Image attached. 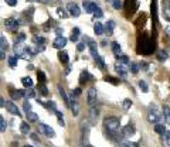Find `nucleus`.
I'll return each mask as SVG.
<instances>
[{"label": "nucleus", "instance_id": "f257e3e1", "mask_svg": "<svg viewBox=\"0 0 170 147\" xmlns=\"http://www.w3.org/2000/svg\"><path fill=\"white\" fill-rule=\"evenodd\" d=\"M104 126L108 132V136L113 139V140H118L121 137H124V134H119V129H121V122L118 117L115 116H109L104 120Z\"/></svg>", "mask_w": 170, "mask_h": 147}, {"label": "nucleus", "instance_id": "f03ea898", "mask_svg": "<svg viewBox=\"0 0 170 147\" xmlns=\"http://www.w3.org/2000/svg\"><path fill=\"white\" fill-rule=\"evenodd\" d=\"M13 50H14V54H16L17 57L23 58V59H28L31 55H34V54H33L34 51H31L30 48L24 47V45H23V41H16Z\"/></svg>", "mask_w": 170, "mask_h": 147}, {"label": "nucleus", "instance_id": "7ed1b4c3", "mask_svg": "<svg viewBox=\"0 0 170 147\" xmlns=\"http://www.w3.org/2000/svg\"><path fill=\"white\" fill-rule=\"evenodd\" d=\"M162 119V116L159 113V110L155 105H152L150 109H149V113H147V120L150 122V123H157V122Z\"/></svg>", "mask_w": 170, "mask_h": 147}, {"label": "nucleus", "instance_id": "20e7f679", "mask_svg": "<svg viewBox=\"0 0 170 147\" xmlns=\"http://www.w3.org/2000/svg\"><path fill=\"white\" fill-rule=\"evenodd\" d=\"M4 27L9 31H16L19 28V21L14 19H6L4 20Z\"/></svg>", "mask_w": 170, "mask_h": 147}, {"label": "nucleus", "instance_id": "39448f33", "mask_svg": "<svg viewBox=\"0 0 170 147\" xmlns=\"http://www.w3.org/2000/svg\"><path fill=\"white\" fill-rule=\"evenodd\" d=\"M39 130L41 132V133H44L47 136V137H54V130H52L50 126H47V125H44V123H40L39 126Z\"/></svg>", "mask_w": 170, "mask_h": 147}, {"label": "nucleus", "instance_id": "423d86ee", "mask_svg": "<svg viewBox=\"0 0 170 147\" xmlns=\"http://www.w3.org/2000/svg\"><path fill=\"white\" fill-rule=\"evenodd\" d=\"M82 6H84L86 13H95V10L98 9V6H97L95 3L89 1V0H84V1H82Z\"/></svg>", "mask_w": 170, "mask_h": 147}, {"label": "nucleus", "instance_id": "0eeeda50", "mask_svg": "<svg viewBox=\"0 0 170 147\" xmlns=\"http://www.w3.org/2000/svg\"><path fill=\"white\" fill-rule=\"evenodd\" d=\"M67 9H68V13L74 16V17H78L79 14H81V10H79V7L75 4V3H68L67 4Z\"/></svg>", "mask_w": 170, "mask_h": 147}, {"label": "nucleus", "instance_id": "6e6552de", "mask_svg": "<svg viewBox=\"0 0 170 147\" xmlns=\"http://www.w3.org/2000/svg\"><path fill=\"white\" fill-rule=\"evenodd\" d=\"M162 12H163V17L167 21H170V0H163V9H162Z\"/></svg>", "mask_w": 170, "mask_h": 147}, {"label": "nucleus", "instance_id": "1a4fd4ad", "mask_svg": "<svg viewBox=\"0 0 170 147\" xmlns=\"http://www.w3.org/2000/svg\"><path fill=\"white\" fill-rule=\"evenodd\" d=\"M6 109L12 113V115H16V116H21V113H20L19 108L14 105L13 102H6Z\"/></svg>", "mask_w": 170, "mask_h": 147}, {"label": "nucleus", "instance_id": "9d476101", "mask_svg": "<svg viewBox=\"0 0 170 147\" xmlns=\"http://www.w3.org/2000/svg\"><path fill=\"white\" fill-rule=\"evenodd\" d=\"M122 134L124 137H131L135 134V126L133 125H126L124 129H122Z\"/></svg>", "mask_w": 170, "mask_h": 147}, {"label": "nucleus", "instance_id": "9b49d317", "mask_svg": "<svg viewBox=\"0 0 170 147\" xmlns=\"http://www.w3.org/2000/svg\"><path fill=\"white\" fill-rule=\"evenodd\" d=\"M65 44H67V38H65V37H57V38L54 40V43H52L54 48H64Z\"/></svg>", "mask_w": 170, "mask_h": 147}, {"label": "nucleus", "instance_id": "f8f14e48", "mask_svg": "<svg viewBox=\"0 0 170 147\" xmlns=\"http://www.w3.org/2000/svg\"><path fill=\"white\" fill-rule=\"evenodd\" d=\"M95 101H97V89L95 88H89L88 89V103L94 105Z\"/></svg>", "mask_w": 170, "mask_h": 147}, {"label": "nucleus", "instance_id": "ddd939ff", "mask_svg": "<svg viewBox=\"0 0 170 147\" xmlns=\"http://www.w3.org/2000/svg\"><path fill=\"white\" fill-rule=\"evenodd\" d=\"M115 70H116V72L119 74V77L125 78L126 75H128V70H126V67H125V64H118L116 67H115Z\"/></svg>", "mask_w": 170, "mask_h": 147}, {"label": "nucleus", "instance_id": "4468645a", "mask_svg": "<svg viewBox=\"0 0 170 147\" xmlns=\"http://www.w3.org/2000/svg\"><path fill=\"white\" fill-rule=\"evenodd\" d=\"M70 108H71L74 116L78 115V103L74 101V95H71V98H70Z\"/></svg>", "mask_w": 170, "mask_h": 147}, {"label": "nucleus", "instance_id": "2eb2a0df", "mask_svg": "<svg viewBox=\"0 0 170 147\" xmlns=\"http://www.w3.org/2000/svg\"><path fill=\"white\" fill-rule=\"evenodd\" d=\"M113 28H115V21H113V20H108L106 24H105V30H106V33H108V34H112Z\"/></svg>", "mask_w": 170, "mask_h": 147}, {"label": "nucleus", "instance_id": "dca6fc26", "mask_svg": "<svg viewBox=\"0 0 170 147\" xmlns=\"http://www.w3.org/2000/svg\"><path fill=\"white\" fill-rule=\"evenodd\" d=\"M94 31H95V34H97V35H101V34L104 33V26H102L99 21H97V23L94 24Z\"/></svg>", "mask_w": 170, "mask_h": 147}, {"label": "nucleus", "instance_id": "f3484780", "mask_svg": "<svg viewBox=\"0 0 170 147\" xmlns=\"http://www.w3.org/2000/svg\"><path fill=\"white\" fill-rule=\"evenodd\" d=\"M98 109L97 108H92L91 112H89V119H91V123H95L97 122V117H98Z\"/></svg>", "mask_w": 170, "mask_h": 147}, {"label": "nucleus", "instance_id": "a211bd4d", "mask_svg": "<svg viewBox=\"0 0 170 147\" xmlns=\"http://www.w3.org/2000/svg\"><path fill=\"white\" fill-rule=\"evenodd\" d=\"M58 92H60V95L62 96V99H64V102H65V105H68V106H70V98L67 96L65 91H64V88H62V86H58Z\"/></svg>", "mask_w": 170, "mask_h": 147}, {"label": "nucleus", "instance_id": "6ab92c4d", "mask_svg": "<svg viewBox=\"0 0 170 147\" xmlns=\"http://www.w3.org/2000/svg\"><path fill=\"white\" fill-rule=\"evenodd\" d=\"M58 58H60V61H61V62H64V64H67V62L70 61V57H68V52H65V51H60Z\"/></svg>", "mask_w": 170, "mask_h": 147}, {"label": "nucleus", "instance_id": "aec40b11", "mask_svg": "<svg viewBox=\"0 0 170 147\" xmlns=\"http://www.w3.org/2000/svg\"><path fill=\"white\" fill-rule=\"evenodd\" d=\"M21 83H23L26 88H31V86H33V79L30 77H24V78H21Z\"/></svg>", "mask_w": 170, "mask_h": 147}, {"label": "nucleus", "instance_id": "412c9836", "mask_svg": "<svg viewBox=\"0 0 170 147\" xmlns=\"http://www.w3.org/2000/svg\"><path fill=\"white\" fill-rule=\"evenodd\" d=\"M6 50H7V40L4 35H1L0 37V51L6 52Z\"/></svg>", "mask_w": 170, "mask_h": 147}, {"label": "nucleus", "instance_id": "4be33fe9", "mask_svg": "<svg viewBox=\"0 0 170 147\" xmlns=\"http://www.w3.org/2000/svg\"><path fill=\"white\" fill-rule=\"evenodd\" d=\"M20 132H21L23 134H28V132H30V126H28L27 122H23V123L20 125Z\"/></svg>", "mask_w": 170, "mask_h": 147}, {"label": "nucleus", "instance_id": "5701e85b", "mask_svg": "<svg viewBox=\"0 0 170 147\" xmlns=\"http://www.w3.org/2000/svg\"><path fill=\"white\" fill-rule=\"evenodd\" d=\"M24 95H26L24 91H12V98L13 99H20V98H23Z\"/></svg>", "mask_w": 170, "mask_h": 147}, {"label": "nucleus", "instance_id": "b1692460", "mask_svg": "<svg viewBox=\"0 0 170 147\" xmlns=\"http://www.w3.org/2000/svg\"><path fill=\"white\" fill-rule=\"evenodd\" d=\"M155 132H156V133H159V134H164V133H166L164 126H163V125H159V123H156V125H155Z\"/></svg>", "mask_w": 170, "mask_h": 147}, {"label": "nucleus", "instance_id": "393cba45", "mask_svg": "<svg viewBox=\"0 0 170 147\" xmlns=\"http://www.w3.org/2000/svg\"><path fill=\"white\" fill-rule=\"evenodd\" d=\"M33 41H34V43H36L37 45H41V47L46 44V38H43V37H39V35H36V37L33 38Z\"/></svg>", "mask_w": 170, "mask_h": 147}, {"label": "nucleus", "instance_id": "a878e982", "mask_svg": "<svg viewBox=\"0 0 170 147\" xmlns=\"http://www.w3.org/2000/svg\"><path fill=\"white\" fill-rule=\"evenodd\" d=\"M55 115H57V119H58V123L61 126H65V122H64V116L60 110H55Z\"/></svg>", "mask_w": 170, "mask_h": 147}, {"label": "nucleus", "instance_id": "bb28decb", "mask_svg": "<svg viewBox=\"0 0 170 147\" xmlns=\"http://www.w3.org/2000/svg\"><path fill=\"white\" fill-rule=\"evenodd\" d=\"M17 55H10V57H9V65H10V67H16V65H17Z\"/></svg>", "mask_w": 170, "mask_h": 147}, {"label": "nucleus", "instance_id": "cd10ccee", "mask_svg": "<svg viewBox=\"0 0 170 147\" xmlns=\"http://www.w3.org/2000/svg\"><path fill=\"white\" fill-rule=\"evenodd\" d=\"M112 51H113L115 55H119L121 54V45L118 43H112Z\"/></svg>", "mask_w": 170, "mask_h": 147}, {"label": "nucleus", "instance_id": "c85d7f7f", "mask_svg": "<svg viewBox=\"0 0 170 147\" xmlns=\"http://www.w3.org/2000/svg\"><path fill=\"white\" fill-rule=\"evenodd\" d=\"M163 113H164V117H166V122L170 125V108L169 106H163Z\"/></svg>", "mask_w": 170, "mask_h": 147}, {"label": "nucleus", "instance_id": "c756f323", "mask_svg": "<svg viewBox=\"0 0 170 147\" xmlns=\"http://www.w3.org/2000/svg\"><path fill=\"white\" fill-rule=\"evenodd\" d=\"M157 59H159V61H162V62L166 61V59H167V52H166V51H159V52H157Z\"/></svg>", "mask_w": 170, "mask_h": 147}, {"label": "nucleus", "instance_id": "7c9ffc66", "mask_svg": "<svg viewBox=\"0 0 170 147\" xmlns=\"http://www.w3.org/2000/svg\"><path fill=\"white\" fill-rule=\"evenodd\" d=\"M27 119H28V122H37L39 120V116L36 115L34 112H28L27 113Z\"/></svg>", "mask_w": 170, "mask_h": 147}, {"label": "nucleus", "instance_id": "2f4dec72", "mask_svg": "<svg viewBox=\"0 0 170 147\" xmlns=\"http://www.w3.org/2000/svg\"><path fill=\"white\" fill-rule=\"evenodd\" d=\"M37 77H39V82H40V83H44V82L47 81L46 74H44L43 71H39V72H37Z\"/></svg>", "mask_w": 170, "mask_h": 147}, {"label": "nucleus", "instance_id": "473e14b6", "mask_svg": "<svg viewBox=\"0 0 170 147\" xmlns=\"http://www.w3.org/2000/svg\"><path fill=\"white\" fill-rule=\"evenodd\" d=\"M116 58H118V61L119 62H121V64H128V62H129V58L126 57V55H121V54H119V55H116Z\"/></svg>", "mask_w": 170, "mask_h": 147}, {"label": "nucleus", "instance_id": "72a5a7b5", "mask_svg": "<svg viewBox=\"0 0 170 147\" xmlns=\"http://www.w3.org/2000/svg\"><path fill=\"white\" fill-rule=\"evenodd\" d=\"M6 127H7V125H6L4 117H3V116H0V132H1V133H3V132H6Z\"/></svg>", "mask_w": 170, "mask_h": 147}, {"label": "nucleus", "instance_id": "f704fd0d", "mask_svg": "<svg viewBox=\"0 0 170 147\" xmlns=\"http://www.w3.org/2000/svg\"><path fill=\"white\" fill-rule=\"evenodd\" d=\"M88 79H89V74H88L86 71H84V72L81 74V78H79V82H81V83H84V82H86Z\"/></svg>", "mask_w": 170, "mask_h": 147}, {"label": "nucleus", "instance_id": "c9c22d12", "mask_svg": "<svg viewBox=\"0 0 170 147\" xmlns=\"http://www.w3.org/2000/svg\"><path fill=\"white\" fill-rule=\"evenodd\" d=\"M139 88L142 92H147L149 91V86H147V83L145 82V81H139Z\"/></svg>", "mask_w": 170, "mask_h": 147}, {"label": "nucleus", "instance_id": "e433bc0d", "mask_svg": "<svg viewBox=\"0 0 170 147\" xmlns=\"http://www.w3.org/2000/svg\"><path fill=\"white\" fill-rule=\"evenodd\" d=\"M57 13H58V16H60V17H62V19L68 17V13H67L62 7H58V9H57Z\"/></svg>", "mask_w": 170, "mask_h": 147}, {"label": "nucleus", "instance_id": "4c0bfd02", "mask_svg": "<svg viewBox=\"0 0 170 147\" xmlns=\"http://www.w3.org/2000/svg\"><path fill=\"white\" fill-rule=\"evenodd\" d=\"M40 92H41V95L43 96H47L48 95V89H47V86L46 85H44V83H40Z\"/></svg>", "mask_w": 170, "mask_h": 147}, {"label": "nucleus", "instance_id": "58836bf2", "mask_svg": "<svg viewBox=\"0 0 170 147\" xmlns=\"http://www.w3.org/2000/svg\"><path fill=\"white\" fill-rule=\"evenodd\" d=\"M163 136H164V144L167 147H170V132L169 130H166V133H164Z\"/></svg>", "mask_w": 170, "mask_h": 147}, {"label": "nucleus", "instance_id": "ea45409f", "mask_svg": "<svg viewBox=\"0 0 170 147\" xmlns=\"http://www.w3.org/2000/svg\"><path fill=\"white\" fill-rule=\"evenodd\" d=\"M122 105H124L125 110H128V109H131V106H132V101H131V99H125Z\"/></svg>", "mask_w": 170, "mask_h": 147}, {"label": "nucleus", "instance_id": "a19ab883", "mask_svg": "<svg viewBox=\"0 0 170 147\" xmlns=\"http://www.w3.org/2000/svg\"><path fill=\"white\" fill-rule=\"evenodd\" d=\"M112 6H113L115 10H119V9H122V1H121V0H115V1L112 3Z\"/></svg>", "mask_w": 170, "mask_h": 147}, {"label": "nucleus", "instance_id": "79ce46f5", "mask_svg": "<svg viewBox=\"0 0 170 147\" xmlns=\"http://www.w3.org/2000/svg\"><path fill=\"white\" fill-rule=\"evenodd\" d=\"M95 61H97V64H98L99 68H101V70H104V68H105V62H104V59H102V58H101V57L98 55V58H97Z\"/></svg>", "mask_w": 170, "mask_h": 147}, {"label": "nucleus", "instance_id": "37998d69", "mask_svg": "<svg viewBox=\"0 0 170 147\" xmlns=\"http://www.w3.org/2000/svg\"><path fill=\"white\" fill-rule=\"evenodd\" d=\"M27 1H39V3H46V4H52L54 0H27Z\"/></svg>", "mask_w": 170, "mask_h": 147}, {"label": "nucleus", "instance_id": "c03bdc74", "mask_svg": "<svg viewBox=\"0 0 170 147\" xmlns=\"http://www.w3.org/2000/svg\"><path fill=\"white\" fill-rule=\"evenodd\" d=\"M94 16H95V17H98V19H101V17H102V16H104V13H102V10H101V9H97V10H95V13H94Z\"/></svg>", "mask_w": 170, "mask_h": 147}, {"label": "nucleus", "instance_id": "a18cd8bd", "mask_svg": "<svg viewBox=\"0 0 170 147\" xmlns=\"http://www.w3.org/2000/svg\"><path fill=\"white\" fill-rule=\"evenodd\" d=\"M23 108H24V110H26L27 113H28V112H31V105H30V103L27 102H24V105H23Z\"/></svg>", "mask_w": 170, "mask_h": 147}, {"label": "nucleus", "instance_id": "49530a36", "mask_svg": "<svg viewBox=\"0 0 170 147\" xmlns=\"http://www.w3.org/2000/svg\"><path fill=\"white\" fill-rule=\"evenodd\" d=\"M26 95L28 96V98H34V96H36V93H34V91L31 89V88H28V89H27V92H26Z\"/></svg>", "mask_w": 170, "mask_h": 147}, {"label": "nucleus", "instance_id": "de8ad7c7", "mask_svg": "<svg viewBox=\"0 0 170 147\" xmlns=\"http://www.w3.org/2000/svg\"><path fill=\"white\" fill-rule=\"evenodd\" d=\"M131 71L133 72V74H137V71H139V67H137V64H131Z\"/></svg>", "mask_w": 170, "mask_h": 147}, {"label": "nucleus", "instance_id": "09e8293b", "mask_svg": "<svg viewBox=\"0 0 170 147\" xmlns=\"http://www.w3.org/2000/svg\"><path fill=\"white\" fill-rule=\"evenodd\" d=\"M105 81H106V82L113 83V85H116V83H118V81H116V79H113V78H111V77H106V78H105Z\"/></svg>", "mask_w": 170, "mask_h": 147}, {"label": "nucleus", "instance_id": "8fccbe9b", "mask_svg": "<svg viewBox=\"0 0 170 147\" xmlns=\"http://www.w3.org/2000/svg\"><path fill=\"white\" fill-rule=\"evenodd\" d=\"M4 1H6L7 4H9V6H16V4H17V0H4Z\"/></svg>", "mask_w": 170, "mask_h": 147}, {"label": "nucleus", "instance_id": "3c124183", "mask_svg": "<svg viewBox=\"0 0 170 147\" xmlns=\"http://www.w3.org/2000/svg\"><path fill=\"white\" fill-rule=\"evenodd\" d=\"M85 48V43H78V45H77V50L78 51H82Z\"/></svg>", "mask_w": 170, "mask_h": 147}, {"label": "nucleus", "instance_id": "603ef678", "mask_svg": "<svg viewBox=\"0 0 170 147\" xmlns=\"http://www.w3.org/2000/svg\"><path fill=\"white\" fill-rule=\"evenodd\" d=\"M78 37H79V35H77V34H71L70 40H71V41H74V43H77V41H78Z\"/></svg>", "mask_w": 170, "mask_h": 147}, {"label": "nucleus", "instance_id": "864d4df0", "mask_svg": "<svg viewBox=\"0 0 170 147\" xmlns=\"http://www.w3.org/2000/svg\"><path fill=\"white\" fill-rule=\"evenodd\" d=\"M79 28L78 27H74V28H72V34H77V35H79Z\"/></svg>", "mask_w": 170, "mask_h": 147}, {"label": "nucleus", "instance_id": "5fc2aeb1", "mask_svg": "<svg viewBox=\"0 0 170 147\" xmlns=\"http://www.w3.org/2000/svg\"><path fill=\"white\" fill-rule=\"evenodd\" d=\"M79 93H81V89H79V88H77V89H74V92H72V95H74V96H78Z\"/></svg>", "mask_w": 170, "mask_h": 147}, {"label": "nucleus", "instance_id": "6e6d98bb", "mask_svg": "<svg viewBox=\"0 0 170 147\" xmlns=\"http://www.w3.org/2000/svg\"><path fill=\"white\" fill-rule=\"evenodd\" d=\"M164 33H166V35H167V37H170V26H167L166 28H164Z\"/></svg>", "mask_w": 170, "mask_h": 147}, {"label": "nucleus", "instance_id": "4d7b16f0", "mask_svg": "<svg viewBox=\"0 0 170 147\" xmlns=\"http://www.w3.org/2000/svg\"><path fill=\"white\" fill-rule=\"evenodd\" d=\"M0 105H1V108H6V102H4L3 98H0Z\"/></svg>", "mask_w": 170, "mask_h": 147}, {"label": "nucleus", "instance_id": "13d9d810", "mask_svg": "<svg viewBox=\"0 0 170 147\" xmlns=\"http://www.w3.org/2000/svg\"><path fill=\"white\" fill-rule=\"evenodd\" d=\"M55 31H57V34H58V37H62V30H61V28H57Z\"/></svg>", "mask_w": 170, "mask_h": 147}, {"label": "nucleus", "instance_id": "bf43d9fd", "mask_svg": "<svg viewBox=\"0 0 170 147\" xmlns=\"http://www.w3.org/2000/svg\"><path fill=\"white\" fill-rule=\"evenodd\" d=\"M31 139H33V140H36V141H37V136H36V134H31Z\"/></svg>", "mask_w": 170, "mask_h": 147}, {"label": "nucleus", "instance_id": "052dcab7", "mask_svg": "<svg viewBox=\"0 0 170 147\" xmlns=\"http://www.w3.org/2000/svg\"><path fill=\"white\" fill-rule=\"evenodd\" d=\"M106 1H109V3H113V1H115V0H106Z\"/></svg>", "mask_w": 170, "mask_h": 147}, {"label": "nucleus", "instance_id": "680f3d73", "mask_svg": "<svg viewBox=\"0 0 170 147\" xmlns=\"http://www.w3.org/2000/svg\"><path fill=\"white\" fill-rule=\"evenodd\" d=\"M85 147H94V146H91V144H86V146H85Z\"/></svg>", "mask_w": 170, "mask_h": 147}, {"label": "nucleus", "instance_id": "e2e57ef3", "mask_svg": "<svg viewBox=\"0 0 170 147\" xmlns=\"http://www.w3.org/2000/svg\"><path fill=\"white\" fill-rule=\"evenodd\" d=\"M24 147H33V146H24Z\"/></svg>", "mask_w": 170, "mask_h": 147}]
</instances>
